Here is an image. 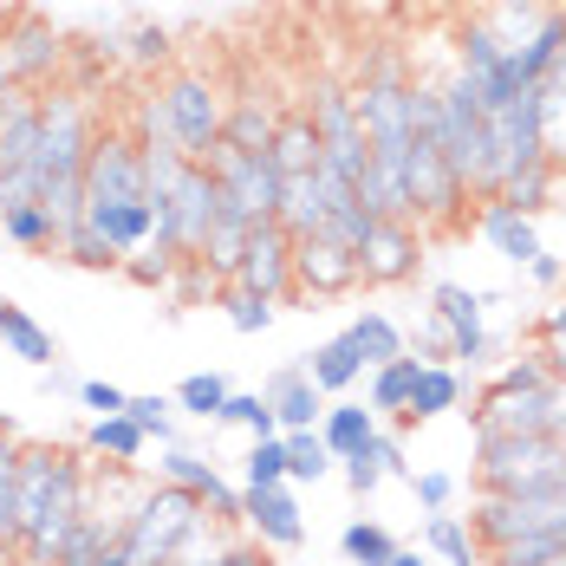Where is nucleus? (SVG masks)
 I'll use <instances>...</instances> for the list:
<instances>
[{
  "label": "nucleus",
  "mask_w": 566,
  "mask_h": 566,
  "mask_svg": "<svg viewBox=\"0 0 566 566\" xmlns=\"http://www.w3.org/2000/svg\"><path fill=\"white\" fill-rule=\"evenodd\" d=\"M85 514V462L53 443H20V475H13V527L27 566H53L59 541Z\"/></svg>",
  "instance_id": "obj_1"
},
{
  "label": "nucleus",
  "mask_w": 566,
  "mask_h": 566,
  "mask_svg": "<svg viewBox=\"0 0 566 566\" xmlns=\"http://www.w3.org/2000/svg\"><path fill=\"white\" fill-rule=\"evenodd\" d=\"M92 98L85 92H53L40 98V137H33V157H27V196H53V189H85V157H92Z\"/></svg>",
  "instance_id": "obj_2"
},
{
  "label": "nucleus",
  "mask_w": 566,
  "mask_h": 566,
  "mask_svg": "<svg viewBox=\"0 0 566 566\" xmlns=\"http://www.w3.org/2000/svg\"><path fill=\"white\" fill-rule=\"evenodd\" d=\"M534 489H566V443L475 430V495H534Z\"/></svg>",
  "instance_id": "obj_3"
},
{
  "label": "nucleus",
  "mask_w": 566,
  "mask_h": 566,
  "mask_svg": "<svg viewBox=\"0 0 566 566\" xmlns=\"http://www.w3.org/2000/svg\"><path fill=\"white\" fill-rule=\"evenodd\" d=\"M202 521H209V509H202L189 489L157 482V489H144V495H137V509L124 514L117 547H124V560H130V566H170L176 554H182V541H189Z\"/></svg>",
  "instance_id": "obj_4"
},
{
  "label": "nucleus",
  "mask_w": 566,
  "mask_h": 566,
  "mask_svg": "<svg viewBox=\"0 0 566 566\" xmlns=\"http://www.w3.org/2000/svg\"><path fill=\"white\" fill-rule=\"evenodd\" d=\"M164 98V117H170V144L189 157V164H209L222 150V124H228V98L209 72H170L157 85Z\"/></svg>",
  "instance_id": "obj_5"
},
{
  "label": "nucleus",
  "mask_w": 566,
  "mask_h": 566,
  "mask_svg": "<svg viewBox=\"0 0 566 566\" xmlns=\"http://www.w3.org/2000/svg\"><path fill=\"white\" fill-rule=\"evenodd\" d=\"M469 534L489 554H502L514 541H534V534H566V489H534V495H475L469 509Z\"/></svg>",
  "instance_id": "obj_6"
},
{
  "label": "nucleus",
  "mask_w": 566,
  "mask_h": 566,
  "mask_svg": "<svg viewBox=\"0 0 566 566\" xmlns=\"http://www.w3.org/2000/svg\"><path fill=\"white\" fill-rule=\"evenodd\" d=\"M306 124H313V137H319V170H333L339 182H358V170H365V130H358V112H352V85L313 78V92H306Z\"/></svg>",
  "instance_id": "obj_7"
},
{
  "label": "nucleus",
  "mask_w": 566,
  "mask_h": 566,
  "mask_svg": "<svg viewBox=\"0 0 566 566\" xmlns=\"http://www.w3.org/2000/svg\"><path fill=\"white\" fill-rule=\"evenodd\" d=\"M124 202H150L144 196V144L130 130H98L92 157H85V216L124 209Z\"/></svg>",
  "instance_id": "obj_8"
},
{
  "label": "nucleus",
  "mask_w": 566,
  "mask_h": 566,
  "mask_svg": "<svg viewBox=\"0 0 566 566\" xmlns=\"http://www.w3.org/2000/svg\"><path fill=\"white\" fill-rule=\"evenodd\" d=\"M209 170H216V189H222V216L234 222H274V209H281V170L268 164V157H248V150H216L209 157Z\"/></svg>",
  "instance_id": "obj_9"
},
{
  "label": "nucleus",
  "mask_w": 566,
  "mask_h": 566,
  "mask_svg": "<svg viewBox=\"0 0 566 566\" xmlns=\"http://www.w3.org/2000/svg\"><path fill=\"white\" fill-rule=\"evenodd\" d=\"M59 59H65V40H59L46 20L20 13L13 27H0V85L7 92H33L40 78H53Z\"/></svg>",
  "instance_id": "obj_10"
},
{
  "label": "nucleus",
  "mask_w": 566,
  "mask_h": 566,
  "mask_svg": "<svg viewBox=\"0 0 566 566\" xmlns=\"http://www.w3.org/2000/svg\"><path fill=\"white\" fill-rule=\"evenodd\" d=\"M228 286H248L261 300H293V234L281 222H254L248 228V248H241V268Z\"/></svg>",
  "instance_id": "obj_11"
},
{
  "label": "nucleus",
  "mask_w": 566,
  "mask_h": 566,
  "mask_svg": "<svg viewBox=\"0 0 566 566\" xmlns=\"http://www.w3.org/2000/svg\"><path fill=\"white\" fill-rule=\"evenodd\" d=\"M482 306H489V293H475V286H455V281H443V286H430V319L450 333V365L462 358L469 371L475 365H489V333H482Z\"/></svg>",
  "instance_id": "obj_12"
},
{
  "label": "nucleus",
  "mask_w": 566,
  "mask_h": 566,
  "mask_svg": "<svg viewBox=\"0 0 566 566\" xmlns=\"http://www.w3.org/2000/svg\"><path fill=\"white\" fill-rule=\"evenodd\" d=\"M423 268V228L417 222H371L358 248V281L365 286H403Z\"/></svg>",
  "instance_id": "obj_13"
},
{
  "label": "nucleus",
  "mask_w": 566,
  "mask_h": 566,
  "mask_svg": "<svg viewBox=\"0 0 566 566\" xmlns=\"http://www.w3.org/2000/svg\"><path fill=\"white\" fill-rule=\"evenodd\" d=\"M358 254L339 248V241H319V234H300L293 241V300L313 293V300H345L358 293Z\"/></svg>",
  "instance_id": "obj_14"
},
{
  "label": "nucleus",
  "mask_w": 566,
  "mask_h": 566,
  "mask_svg": "<svg viewBox=\"0 0 566 566\" xmlns=\"http://www.w3.org/2000/svg\"><path fill=\"white\" fill-rule=\"evenodd\" d=\"M241 527L248 541H261L268 554H293L306 541V514L293 502V489H241Z\"/></svg>",
  "instance_id": "obj_15"
},
{
  "label": "nucleus",
  "mask_w": 566,
  "mask_h": 566,
  "mask_svg": "<svg viewBox=\"0 0 566 566\" xmlns=\"http://www.w3.org/2000/svg\"><path fill=\"white\" fill-rule=\"evenodd\" d=\"M268 410H274V423L286 430H319V417H326V391L306 378V365H286V371H274L268 378Z\"/></svg>",
  "instance_id": "obj_16"
},
{
  "label": "nucleus",
  "mask_w": 566,
  "mask_h": 566,
  "mask_svg": "<svg viewBox=\"0 0 566 566\" xmlns=\"http://www.w3.org/2000/svg\"><path fill=\"white\" fill-rule=\"evenodd\" d=\"M475 234L509 261V268H527L534 254H541V234H534V216H521V209H509L502 196H489L482 209H475Z\"/></svg>",
  "instance_id": "obj_17"
},
{
  "label": "nucleus",
  "mask_w": 566,
  "mask_h": 566,
  "mask_svg": "<svg viewBox=\"0 0 566 566\" xmlns=\"http://www.w3.org/2000/svg\"><path fill=\"white\" fill-rule=\"evenodd\" d=\"M274 130H281V112L268 105V98H228V124H222V144L228 150H248V157H268V144H274Z\"/></svg>",
  "instance_id": "obj_18"
},
{
  "label": "nucleus",
  "mask_w": 566,
  "mask_h": 566,
  "mask_svg": "<svg viewBox=\"0 0 566 566\" xmlns=\"http://www.w3.org/2000/svg\"><path fill=\"white\" fill-rule=\"evenodd\" d=\"M85 228L112 248L117 261L124 254H137V248H150V228H157V209L150 202H124V209H92L85 216Z\"/></svg>",
  "instance_id": "obj_19"
},
{
  "label": "nucleus",
  "mask_w": 566,
  "mask_h": 566,
  "mask_svg": "<svg viewBox=\"0 0 566 566\" xmlns=\"http://www.w3.org/2000/svg\"><path fill=\"white\" fill-rule=\"evenodd\" d=\"M462 397H469V378H462L455 365H423V371H417V391H410V410H403V423L450 417Z\"/></svg>",
  "instance_id": "obj_20"
},
{
  "label": "nucleus",
  "mask_w": 566,
  "mask_h": 566,
  "mask_svg": "<svg viewBox=\"0 0 566 566\" xmlns=\"http://www.w3.org/2000/svg\"><path fill=\"white\" fill-rule=\"evenodd\" d=\"M0 345L13 352V358H27V365H40V371H53L59 365V345L53 333L27 313V306H13V300H0Z\"/></svg>",
  "instance_id": "obj_21"
},
{
  "label": "nucleus",
  "mask_w": 566,
  "mask_h": 566,
  "mask_svg": "<svg viewBox=\"0 0 566 566\" xmlns=\"http://www.w3.org/2000/svg\"><path fill=\"white\" fill-rule=\"evenodd\" d=\"M319 437H326L333 462H345V455H358V450L378 443V410H365V403H326Z\"/></svg>",
  "instance_id": "obj_22"
},
{
  "label": "nucleus",
  "mask_w": 566,
  "mask_h": 566,
  "mask_svg": "<svg viewBox=\"0 0 566 566\" xmlns=\"http://www.w3.org/2000/svg\"><path fill=\"white\" fill-rule=\"evenodd\" d=\"M345 339H352V352L365 358V371H378V365H391V358L410 352L403 333H397V319H391V313H378V306H365V313L345 326Z\"/></svg>",
  "instance_id": "obj_23"
},
{
  "label": "nucleus",
  "mask_w": 566,
  "mask_h": 566,
  "mask_svg": "<svg viewBox=\"0 0 566 566\" xmlns=\"http://www.w3.org/2000/svg\"><path fill=\"white\" fill-rule=\"evenodd\" d=\"M300 365H306V378H313V385H319L326 397L352 391V385L365 378V358L352 352V339H345V333H339V339H326V345H313V352H306Z\"/></svg>",
  "instance_id": "obj_24"
},
{
  "label": "nucleus",
  "mask_w": 566,
  "mask_h": 566,
  "mask_svg": "<svg viewBox=\"0 0 566 566\" xmlns=\"http://www.w3.org/2000/svg\"><path fill=\"white\" fill-rule=\"evenodd\" d=\"M268 164H274L281 176H306V170H319V137H313L306 112L281 117V130H274V144H268Z\"/></svg>",
  "instance_id": "obj_25"
},
{
  "label": "nucleus",
  "mask_w": 566,
  "mask_h": 566,
  "mask_svg": "<svg viewBox=\"0 0 566 566\" xmlns=\"http://www.w3.org/2000/svg\"><path fill=\"white\" fill-rule=\"evenodd\" d=\"M423 547L437 554L443 566H482V547H475V534H469V521L462 514H423Z\"/></svg>",
  "instance_id": "obj_26"
},
{
  "label": "nucleus",
  "mask_w": 566,
  "mask_h": 566,
  "mask_svg": "<svg viewBox=\"0 0 566 566\" xmlns=\"http://www.w3.org/2000/svg\"><path fill=\"white\" fill-rule=\"evenodd\" d=\"M417 371H423V358H410V352H403V358H391V365H378V371H371V410L403 423L410 391H417Z\"/></svg>",
  "instance_id": "obj_27"
},
{
  "label": "nucleus",
  "mask_w": 566,
  "mask_h": 566,
  "mask_svg": "<svg viewBox=\"0 0 566 566\" xmlns=\"http://www.w3.org/2000/svg\"><path fill=\"white\" fill-rule=\"evenodd\" d=\"M144 443H150V437H144L130 417H92V430H85V450H98L112 469H137Z\"/></svg>",
  "instance_id": "obj_28"
},
{
  "label": "nucleus",
  "mask_w": 566,
  "mask_h": 566,
  "mask_svg": "<svg viewBox=\"0 0 566 566\" xmlns=\"http://www.w3.org/2000/svg\"><path fill=\"white\" fill-rule=\"evenodd\" d=\"M281 450H286V482H319V475H333V450H326L319 430H286Z\"/></svg>",
  "instance_id": "obj_29"
},
{
  "label": "nucleus",
  "mask_w": 566,
  "mask_h": 566,
  "mask_svg": "<svg viewBox=\"0 0 566 566\" xmlns=\"http://www.w3.org/2000/svg\"><path fill=\"white\" fill-rule=\"evenodd\" d=\"M554 182H560V170L554 164H534V170H521V176H509L495 196L509 202V209H521V216H541L547 202H554Z\"/></svg>",
  "instance_id": "obj_30"
},
{
  "label": "nucleus",
  "mask_w": 566,
  "mask_h": 566,
  "mask_svg": "<svg viewBox=\"0 0 566 566\" xmlns=\"http://www.w3.org/2000/svg\"><path fill=\"white\" fill-rule=\"evenodd\" d=\"M0 234L7 241H20V248H59V228H53V216L40 209V202H13V209H0Z\"/></svg>",
  "instance_id": "obj_31"
},
{
  "label": "nucleus",
  "mask_w": 566,
  "mask_h": 566,
  "mask_svg": "<svg viewBox=\"0 0 566 566\" xmlns=\"http://www.w3.org/2000/svg\"><path fill=\"white\" fill-rule=\"evenodd\" d=\"M339 554L352 566H391L397 560V541L378 527V521H352V527L339 534Z\"/></svg>",
  "instance_id": "obj_32"
},
{
  "label": "nucleus",
  "mask_w": 566,
  "mask_h": 566,
  "mask_svg": "<svg viewBox=\"0 0 566 566\" xmlns=\"http://www.w3.org/2000/svg\"><path fill=\"white\" fill-rule=\"evenodd\" d=\"M124 417L164 450V443H176V417H170V397L164 391H137V397H124Z\"/></svg>",
  "instance_id": "obj_33"
},
{
  "label": "nucleus",
  "mask_w": 566,
  "mask_h": 566,
  "mask_svg": "<svg viewBox=\"0 0 566 566\" xmlns=\"http://www.w3.org/2000/svg\"><path fill=\"white\" fill-rule=\"evenodd\" d=\"M176 403H182L189 417L216 423V417H222V403H228V378H222V371H196V378H182V385H176Z\"/></svg>",
  "instance_id": "obj_34"
},
{
  "label": "nucleus",
  "mask_w": 566,
  "mask_h": 566,
  "mask_svg": "<svg viewBox=\"0 0 566 566\" xmlns=\"http://www.w3.org/2000/svg\"><path fill=\"white\" fill-rule=\"evenodd\" d=\"M216 423H241V430H254V443L281 437V423H274V410H268V397L261 391H228V403H222Z\"/></svg>",
  "instance_id": "obj_35"
},
{
  "label": "nucleus",
  "mask_w": 566,
  "mask_h": 566,
  "mask_svg": "<svg viewBox=\"0 0 566 566\" xmlns=\"http://www.w3.org/2000/svg\"><path fill=\"white\" fill-rule=\"evenodd\" d=\"M222 306H228V326H234V333H268L274 313H281L274 300H261V293H248V286H228Z\"/></svg>",
  "instance_id": "obj_36"
},
{
  "label": "nucleus",
  "mask_w": 566,
  "mask_h": 566,
  "mask_svg": "<svg viewBox=\"0 0 566 566\" xmlns=\"http://www.w3.org/2000/svg\"><path fill=\"white\" fill-rule=\"evenodd\" d=\"M13 475H20V437H0V554L20 547V527H13Z\"/></svg>",
  "instance_id": "obj_37"
},
{
  "label": "nucleus",
  "mask_w": 566,
  "mask_h": 566,
  "mask_svg": "<svg viewBox=\"0 0 566 566\" xmlns=\"http://www.w3.org/2000/svg\"><path fill=\"white\" fill-rule=\"evenodd\" d=\"M241 489H281L286 482V450H281V437H268V443H254L248 450V462H241Z\"/></svg>",
  "instance_id": "obj_38"
},
{
  "label": "nucleus",
  "mask_w": 566,
  "mask_h": 566,
  "mask_svg": "<svg viewBox=\"0 0 566 566\" xmlns=\"http://www.w3.org/2000/svg\"><path fill=\"white\" fill-rule=\"evenodd\" d=\"M59 254H65V261H78V268H92V274H112V268H124V261H117V254H112V248H105V241H98L85 222L59 241Z\"/></svg>",
  "instance_id": "obj_39"
},
{
  "label": "nucleus",
  "mask_w": 566,
  "mask_h": 566,
  "mask_svg": "<svg viewBox=\"0 0 566 566\" xmlns=\"http://www.w3.org/2000/svg\"><path fill=\"white\" fill-rule=\"evenodd\" d=\"M541 385H554V365H547L541 352H521L514 365L495 371V385H489V391H541Z\"/></svg>",
  "instance_id": "obj_40"
},
{
  "label": "nucleus",
  "mask_w": 566,
  "mask_h": 566,
  "mask_svg": "<svg viewBox=\"0 0 566 566\" xmlns=\"http://www.w3.org/2000/svg\"><path fill=\"white\" fill-rule=\"evenodd\" d=\"M170 33H164V27H157V20H137V27H130V40H124V59H130V65H170Z\"/></svg>",
  "instance_id": "obj_41"
},
{
  "label": "nucleus",
  "mask_w": 566,
  "mask_h": 566,
  "mask_svg": "<svg viewBox=\"0 0 566 566\" xmlns=\"http://www.w3.org/2000/svg\"><path fill=\"white\" fill-rule=\"evenodd\" d=\"M410 495H417L430 514H443L455 502V475L450 469H417V475H410Z\"/></svg>",
  "instance_id": "obj_42"
},
{
  "label": "nucleus",
  "mask_w": 566,
  "mask_h": 566,
  "mask_svg": "<svg viewBox=\"0 0 566 566\" xmlns=\"http://www.w3.org/2000/svg\"><path fill=\"white\" fill-rule=\"evenodd\" d=\"M117 274H130L137 286H170L176 281V261H164V254H144V248H137V254H124V268H117Z\"/></svg>",
  "instance_id": "obj_43"
},
{
  "label": "nucleus",
  "mask_w": 566,
  "mask_h": 566,
  "mask_svg": "<svg viewBox=\"0 0 566 566\" xmlns=\"http://www.w3.org/2000/svg\"><path fill=\"white\" fill-rule=\"evenodd\" d=\"M378 482H385V469H378V443H371V450H358V455H345V489H352L358 502H365Z\"/></svg>",
  "instance_id": "obj_44"
},
{
  "label": "nucleus",
  "mask_w": 566,
  "mask_h": 566,
  "mask_svg": "<svg viewBox=\"0 0 566 566\" xmlns=\"http://www.w3.org/2000/svg\"><path fill=\"white\" fill-rule=\"evenodd\" d=\"M124 397L130 391H117V385H105V378H78V403H85L92 417H124Z\"/></svg>",
  "instance_id": "obj_45"
},
{
  "label": "nucleus",
  "mask_w": 566,
  "mask_h": 566,
  "mask_svg": "<svg viewBox=\"0 0 566 566\" xmlns=\"http://www.w3.org/2000/svg\"><path fill=\"white\" fill-rule=\"evenodd\" d=\"M378 469L397 475V482H410V475H417V469H410V455H403V437H397V430H378Z\"/></svg>",
  "instance_id": "obj_46"
},
{
  "label": "nucleus",
  "mask_w": 566,
  "mask_h": 566,
  "mask_svg": "<svg viewBox=\"0 0 566 566\" xmlns=\"http://www.w3.org/2000/svg\"><path fill=\"white\" fill-rule=\"evenodd\" d=\"M209 566H274V560H268V547H261V541H228Z\"/></svg>",
  "instance_id": "obj_47"
},
{
  "label": "nucleus",
  "mask_w": 566,
  "mask_h": 566,
  "mask_svg": "<svg viewBox=\"0 0 566 566\" xmlns=\"http://www.w3.org/2000/svg\"><path fill=\"white\" fill-rule=\"evenodd\" d=\"M521 274H527L534 286H560V281H566V261H560V254H547V248H541V254H534V261H527Z\"/></svg>",
  "instance_id": "obj_48"
},
{
  "label": "nucleus",
  "mask_w": 566,
  "mask_h": 566,
  "mask_svg": "<svg viewBox=\"0 0 566 566\" xmlns=\"http://www.w3.org/2000/svg\"><path fill=\"white\" fill-rule=\"evenodd\" d=\"M554 345H566V300L541 313V352H554Z\"/></svg>",
  "instance_id": "obj_49"
},
{
  "label": "nucleus",
  "mask_w": 566,
  "mask_h": 566,
  "mask_svg": "<svg viewBox=\"0 0 566 566\" xmlns=\"http://www.w3.org/2000/svg\"><path fill=\"white\" fill-rule=\"evenodd\" d=\"M482 566H566V554H547V560H482Z\"/></svg>",
  "instance_id": "obj_50"
},
{
  "label": "nucleus",
  "mask_w": 566,
  "mask_h": 566,
  "mask_svg": "<svg viewBox=\"0 0 566 566\" xmlns=\"http://www.w3.org/2000/svg\"><path fill=\"white\" fill-rule=\"evenodd\" d=\"M92 566H130V560H124V547H117V541H112V547H105V554H98V560H92Z\"/></svg>",
  "instance_id": "obj_51"
},
{
  "label": "nucleus",
  "mask_w": 566,
  "mask_h": 566,
  "mask_svg": "<svg viewBox=\"0 0 566 566\" xmlns=\"http://www.w3.org/2000/svg\"><path fill=\"white\" fill-rule=\"evenodd\" d=\"M391 566H430V560H423V554H403V547H397V560Z\"/></svg>",
  "instance_id": "obj_52"
},
{
  "label": "nucleus",
  "mask_w": 566,
  "mask_h": 566,
  "mask_svg": "<svg viewBox=\"0 0 566 566\" xmlns=\"http://www.w3.org/2000/svg\"><path fill=\"white\" fill-rule=\"evenodd\" d=\"M0 437H13V417H7V410H0Z\"/></svg>",
  "instance_id": "obj_53"
},
{
  "label": "nucleus",
  "mask_w": 566,
  "mask_h": 566,
  "mask_svg": "<svg viewBox=\"0 0 566 566\" xmlns=\"http://www.w3.org/2000/svg\"><path fill=\"white\" fill-rule=\"evenodd\" d=\"M0 98H7V85H0Z\"/></svg>",
  "instance_id": "obj_54"
},
{
  "label": "nucleus",
  "mask_w": 566,
  "mask_h": 566,
  "mask_svg": "<svg viewBox=\"0 0 566 566\" xmlns=\"http://www.w3.org/2000/svg\"><path fill=\"white\" fill-rule=\"evenodd\" d=\"M176 566H189V560H176Z\"/></svg>",
  "instance_id": "obj_55"
}]
</instances>
